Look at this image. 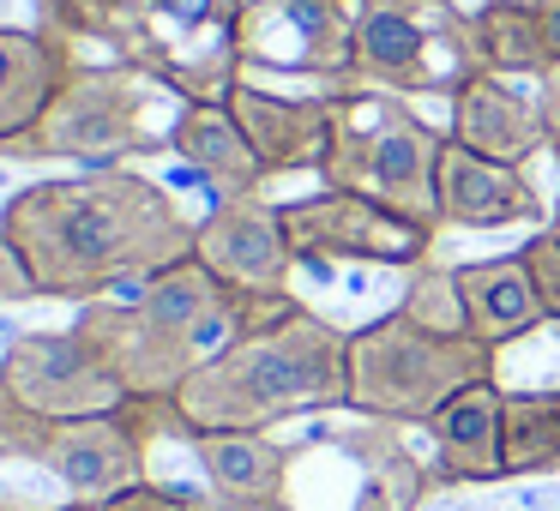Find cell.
<instances>
[{"label": "cell", "mask_w": 560, "mask_h": 511, "mask_svg": "<svg viewBox=\"0 0 560 511\" xmlns=\"http://www.w3.org/2000/svg\"><path fill=\"white\" fill-rule=\"evenodd\" d=\"M458 271V295H464V319H470V337L488 349H506V343L530 337L542 325V295L530 283L524 253H500V259H476V265H452Z\"/></svg>", "instance_id": "20"}, {"label": "cell", "mask_w": 560, "mask_h": 511, "mask_svg": "<svg viewBox=\"0 0 560 511\" xmlns=\"http://www.w3.org/2000/svg\"><path fill=\"white\" fill-rule=\"evenodd\" d=\"M206 470L211 494L242 499V506L290 511V463L295 445H278L271 433H194L187 439Z\"/></svg>", "instance_id": "21"}, {"label": "cell", "mask_w": 560, "mask_h": 511, "mask_svg": "<svg viewBox=\"0 0 560 511\" xmlns=\"http://www.w3.org/2000/svg\"><path fill=\"white\" fill-rule=\"evenodd\" d=\"M560 470V385L506 391V482Z\"/></svg>", "instance_id": "23"}, {"label": "cell", "mask_w": 560, "mask_h": 511, "mask_svg": "<svg viewBox=\"0 0 560 511\" xmlns=\"http://www.w3.org/2000/svg\"><path fill=\"white\" fill-rule=\"evenodd\" d=\"M440 482H506V391L500 379L464 385L446 409L428 421Z\"/></svg>", "instance_id": "17"}, {"label": "cell", "mask_w": 560, "mask_h": 511, "mask_svg": "<svg viewBox=\"0 0 560 511\" xmlns=\"http://www.w3.org/2000/svg\"><path fill=\"white\" fill-rule=\"evenodd\" d=\"M331 109V157L319 169L326 187L343 193H368L380 205L404 211V217L440 229V199H434V169L446 133L422 121V115L404 109V97L392 91H326Z\"/></svg>", "instance_id": "6"}, {"label": "cell", "mask_w": 560, "mask_h": 511, "mask_svg": "<svg viewBox=\"0 0 560 511\" xmlns=\"http://www.w3.org/2000/svg\"><path fill=\"white\" fill-rule=\"evenodd\" d=\"M242 67L319 79L338 91L355 67V0H247Z\"/></svg>", "instance_id": "10"}, {"label": "cell", "mask_w": 560, "mask_h": 511, "mask_svg": "<svg viewBox=\"0 0 560 511\" xmlns=\"http://www.w3.org/2000/svg\"><path fill=\"white\" fill-rule=\"evenodd\" d=\"M319 439L362 470V494L350 499V511H422V499L440 487L434 463H422L404 445V421L362 415L355 427H326Z\"/></svg>", "instance_id": "16"}, {"label": "cell", "mask_w": 560, "mask_h": 511, "mask_svg": "<svg viewBox=\"0 0 560 511\" xmlns=\"http://www.w3.org/2000/svg\"><path fill=\"white\" fill-rule=\"evenodd\" d=\"M524 253V265H530V283H536V295H542V313L548 319H560V235H530V241L518 247Z\"/></svg>", "instance_id": "27"}, {"label": "cell", "mask_w": 560, "mask_h": 511, "mask_svg": "<svg viewBox=\"0 0 560 511\" xmlns=\"http://www.w3.org/2000/svg\"><path fill=\"white\" fill-rule=\"evenodd\" d=\"M49 433H55V421H43L37 409H25L13 391L0 385V463H37L43 470Z\"/></svg>", "instance_id": "25"}, {"label": "cell", "mask_w": 560, "mask_h": 511, "mask_svg": "<svg viewBox=\"0 0 560 511\" xmlns=\"http://www.w3.org/2000/svg\"><path fill=\"white\" fill-rule=\"evenodd\" d=\"M536 103H542V121H548V145L560 151V67H548L536 79Z\"/></svg>", "instance_id": "29"}, {"label": "cell", "mask_w": 560, "mask_h": 511, "mask_svg": "<svg viewBox=\"0 0 560 511\" xmlns=\"http://www.w3.org/2000/svg\"><path fill=\"white\" fill-rule=\"evenodd\" d=\"M476 73H488V61L476 43V13H464L458 0H355V67L338 91L458 97Z\"/></svg>", "instance_id": "8"}, {"label": "cell", "mask_w": 560, "mask_h": 511, "mask_svg": "<svg viewBox=\"0 0 560 511\" xmlns=\"http://www.w3.org/2000/svg\"><path fill=\"white\" fill-rule=\"evenodd\" d=\"M230 115L247 133L259 169L266 175H319L331 157V109L326 97H278V91H259L254 79L230 91Z\"/></svg>", "instance_id": "13"}, {"label": "cell", "mask_w": 560, "mask_h": 511, "mask_svg": "<svg viewBox=\"0 0 560 511\" xmlns=\"http://www.w3.org/2000/svg\"><path fill=\"white\" fill-rule=\"evenodd\" d=\"M530 13H536V31H542V49H548V61L560 67V0H536Z\"/></svg>", "instance_id": "30"}, {"label": "cell", "mask_w": 560, "mask_h": 511, "mask_svg": "<svg viewBox=\"0 0 560 511\" xmlns=\"http://www.w3.org/2000/svg\"><path fill=\"white\" fill-rule=\"evenodd\" d=\"M476 43H482L488 73L500 79H542L555 67L542 49V31H536V13L512 7V0H482L476 7Z\"/></svg>", "instance_id": "22"}, {"label": "cell", "mask_w": 560, "mask_h": 511, "mask_svg": "<svg viewBox=\"0 0 560 511\" xmlns=\"http://www.w3.org/2000/svg\"><path fill=\"white\" fill-rule=\"evenodd\" d=\"M182 506H187V487L139 482V487H121V494H103V499H67L61 511H182Z\"/></svg>", "instance_id": "26"}, {"label": "cell", "mask_w": 560, "mask_h": 511, "mask_svg": "<svg viewBox=\"0 0 560 511\" xmlns=\"http://www.w3.org/2000/svg\"><path fill=\"white\" fill-rule=\"evenodd\" d=\"M13 301H37L25 283V271H19L13 247H7V235H0V307H13Z\"/></svg>", "instance_id": "28"}, {"label": "cell", "mask_w": 560, "mask_h": 511, "mask_svg": "<svg viewBox=\"0 0 560 511\" xmlns=\"http://www.w3.org/2000/svg\"><path fill=\"white\" fill-rule=\"evenodd\" d=\"M290 307L295 295H242L211 277L199 259H182V265L133 283L127 301H109V295L85 301L73 331L121 379L127 397H175L235 337L283 319Z\"/></svg>", "instance_id": "2"}, {"label": "cell", "mask_w": 560, "mask_h": 511, "mask_svg": "<svg viewBox=\"0 0 560 511\" xmlns=\"http://www.w3.org/2000/svg\"><path fill=\"white\" fill-rule=\"evenodd\" d=\"M500 379V349L476 337H440L386 313L374 325L350 331V409L380 421L428 427L464 385Z\"/></svg>", "instance_id": "7"}, {"label": "cell", "mask_w": 560, "mask_h": 511, "mask_svg": "<svg viewBox=\"0 0 560 511\" xmlns=\"http://www.w3.org/2000/svg\"><path fill=\"white\" fill-rule=\"evenodd\" d=\"M170 97L145 73L121 61H73L55 103L31 133L0 145L7 163H85V169H121L127 157L170 151V127L158 121V103Z\"/></svg>", "instance_id": "5"}, {"label": "cell", "mask_w": 560, "mask_h": 511, "mask_svg": "<svg viewBox=\"0 0 560 511\" xmlns=\"http://www.w3.org/2000/svg\"><path fill=\"white\" fill-rule=\"evenodd\" d=\"M194 259L242 295H290L295 253L290 235H283V199H218L194 235Z\"/></svg>", "instance_id": "12"}, {"label": "cell", "mask_w": 560, "mask_h": 511, "mask_svg": "<svg viewBox=\"0 0 560 511\" xmlns=\"http://www.w3.org/2000/svg\"><path fill=\"white\" fill-rule=\"evenodd\" d=\"M175 409L194 433H271L295 415L350 409V331L295 301L283 319L235 337L218 361H206Z\"/></svg>", "instance_id": "3"}, {"label": "cell", "mask_w": 560, "mask_h": 511, "mask_svg": "<svg viewBox=\"0 0 560 511\" xmlns=\"http://www.w3.org/2000/svg\"><path fill=\"white\" fill-rule=\"evenodd\" d=\"M73 61H85V55L55 31L0 25V145H13L19 133H31L43 121V109L55 103Z\"/></svg>", "instance_id": "18"}, {"label": "cell", "mask_w": 560, "mask_h": 511, "mask_svg": "<svg viewBox=\"0 0 560 511\" xmlns=\"http://www.w3.org/2000/svg\"><path fill=\"white\" fill-rule=\"evenodd\" d=\"M434 199H440V229H506V223H542V193L530 175L512 163L476 157V151L452 145L440 151L434 169Z\"/></svg>", "instance_id": "14"}, {"label": "cell", "mask_w": 560, "mask_h": 511, "mask_svg": "<svg viewBox=\"0 0 560 511\" xmlns=\"http://www.w3.org/2000/svg\"><path fill=\"white\" fill-rule=\"evenodd\" d=\"M283 235H290L295 265H428L434 235L428 223L380 205L368 193L319 187L307 199H283Z\"/></svg>", "instance_id": "9"}, {"label": "cell", "mask_w": 560, "mask_h": 511, "mask_svg": "<svg viewBox=\"0 0 560 511\" xmlns=\"http://www.w3.org/2000/svg\"><path fill=\"white\" fill-rule=\"evenodd\" d=\"M555 163H560V151H555ZM548 235H560V193H555V205H548Z\"/></svg>", "instance_id": "32"}, {"label": "cell", "mask_w": 560, "mask_h": 511, "mask_svg": "<svg viewBox=\"0 0 560 511\" xmlns=\"http://www.w3.org/2000/svg\"><path fill=\"white\" fill-rule=\"evenodd\" d=\"M0 169H13V163H7V157H0ZM0 187H7V181H0Z\"/></svg>", "instance_id": "34"}, {"label": "cell", "mask_w": 560, "mask_h": 511, "mask_svg": "<svg viewBox=\"0 0 560 511\" xmlns=\"http://www.w3.org/2000/svg\"><path fill=\"white\" fill-rule=\"evenodd\" d=\"M0 235L37 301L85 307L194 259L199 223L151 175L85 169L13 187V199L0 205Z\"/></svg>", "instance_id": "1"}, {"label": "cell", "mask_w": 560, "mask_h": 511, "mask_svg": "<svg viewBox=\"0 0 560 511\" xmlns=\"http://www.w3.org/2000/svg\"><path fill=\"white\" fill-rule=\"evenodd\" d=\"M0 385L13 391L25 409L43 421H85V415H109L127 403L121 379L97 361L73 325L67 331H19L0 349Z\"/></svg>", "instance_id": "11"}, {"label": "cell", "mask_w": 560, "mask_h": 511, "mask_svg": "<svg viewBox=\"0 0 560 511\" xmlns=\"http://www.w3.org/2000/svg\"><path fill=\"white\" fill-rule=\"evenodd\" d=\"M182 511H271V506H242V499H223V494H187Z\"/></svg>", "instance_id": "31"}, {"label": "cell", "mask_w": 560, "mask_h": 511, "mask_svg": "<svg viewBox=\"0 0 560 511\" xmlns=\"http://www.w3.org/2000/svg\"><path fill=\"white\" fill-rule=\"evenodd\" d=\"M0 511H43V506H13V499H0Z\"/></svg>", "instance_id": "33"}, {"label": "cell", "mask_w": 560, "mask_h": 511, "mask_svg": "<svg viewBox=\"0 0 560 511\" xmlns=\"http://www.w3.org/2000/svg\"><path fill=\"white\" fill-rule=\"evenodd\" d=\"M398 313L422 331H440V337H470V319H464V295H458V271L452 265H416L410 289H404Z\"/></svg>", "instance_id": "24"}, {"label": "cell", "mask_w": 560, "mask_h": 511, "mask_svg": "<svg viewBox=\"0 0 560 511\" xmlns=\"http://www.w3.org/2000/svg\"><path fill=\"white\" fill-rule=\"evenodd\" d=\"M446 139L464 151H476V157L512 163V169H524L536 151H555L548 145L542 103L500 73H476L470 85L452 97V133Z\"/></svg>", "instance_id": "15"}, {"label": "cell", "mask_w": 560, "mask_h": 511, "mask_svg": "<svg viewBox=\"0 0 560 511\" xmlns=\"http://www.w3.org/2000/svg\"><path fill=\"white\" fill-rule=\"evenodd\" d=\"M170 151L218 199H247V193H259V187L271 181V175L259 169L247 133L235 127L230 103H182L175 121H170Z\"/></svg>", "instance_id": "19"}, {"label": "cell", "mask_w": 560, "mask_h": 511, "mask_svg": "<svg viewBox=\"0 0 560 511\" xmlns=\"http://www.w3.org/2000/svg\"><path fill=\"white\" fill-rule=\"evenodd\" d=\"M242 13L247 0H37L43 31L133 67L175 103H223L247 79Z\"/></svg>", "instance_id": "4"}]
</instances>
